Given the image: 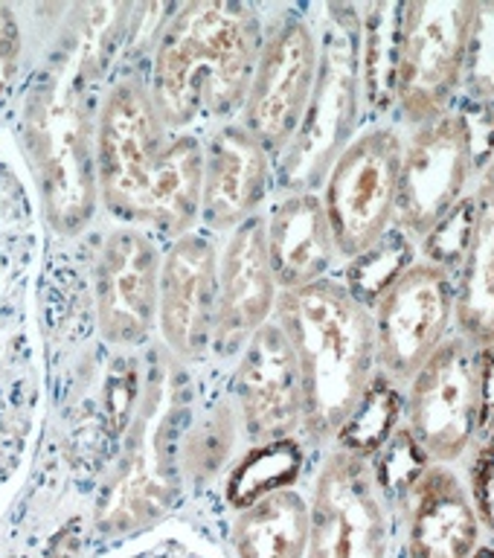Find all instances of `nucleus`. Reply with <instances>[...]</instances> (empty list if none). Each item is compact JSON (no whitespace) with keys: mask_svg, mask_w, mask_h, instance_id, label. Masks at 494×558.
Returning a JSON list of instances; mask_svg holds the SVG:
<instances>
[{"mask_svg":"<svg viewBox=\"0 0 494 558\" xmlns=\"http://www.w3.org/2000/svg\"><path fill=\"white\" fill-rule=\"evenodd\" d=\"M96 178L113 216L181 239L201 218L204 146L166 129L140 78H120L96 125Z\"/></svg>","mask_w":494,"mask_h":558,"instance_id":"obj_1","label":"nucleus"},{"mask_svg":"<svg viewBox=\"0 0 494 558\" xmlns=\"http://www.w3.org/2000/svg\"><path fill=\"white\" fill-rule=\"evenodd\" d=\"M474 186V163L460 113L448 111L410 129L401 148L396 227L422 242L431 227Z\"/></svg>","mask_w":494,"mask_h":558,"instance_id":"obj_13","label":"nucleus"},{"mask_svg":"<svg viewBox=\"0 0 494 558\" xmlns=\"http://www.w3.org/2000/svg\"><path fill=\"white\" fill-rule=\"evenodd\" d=\"M312 512L294 488H277L242 506L233 544L239 558H305Z\"/></svg>","mask_w":494,"mask_h":558,"instance_id":"obj_23","label":"nucleus"},{"mask_svg":"<svg viewBox=\"0 0 494 558\" xmlns=\"http://www.w3.org/2000/svg\"><path fill=\"white\" fill-rule=\"evenodd\" d=\"M279 286L270 268L265 218L253 216L230 230L225 256L218 259V320L213 349L239 355L248 340L277 312Z\"/></svg>","mask_w":494,"mask_h":558,"instance_id":"obj_18","label":"nucleus"},{"mask_svg":"<svg viewBox=\"0 0 494 558\" xmlns=\"http://www.w3.org/2000/svg\"><path fill=\"white\" fill-rule=\"evenodd\" d=\"M454 111L460 113L462 129H466V137H469L474 181H478L480 174L486 172V166L494 160V105L457 99Z\"/></svg>","mask_w":494,"mask_h":558,"instance_id":"obj_31","label":"nucleus"},{"mask_svg":"<svg viewBox=\"0 0 494 558\" xmlns=\"http://www.w3.org/2000/svg\"><path fill=\"white\" fill-rule=\"evenodd\" d=\"M393 512L405 558H471L483 544L486 530L454 465L431 462Z\"/></svg>","mask_w":494,"mask_h":558,"instance_id":"obj_17","label":"nucleus"},{"mask_svg":"<svg viewBox=\"0 0 494 558\" xmlns=\"http://www.w3.org/2000/svg\"><path fill=\"white\" fill-rule=\"evenodd\" d=\"M471 227H474V198L469 192L419 242V259L431 262L436 268L448 270V274L457 277V270L466 259V251H469Z\"/></svg>","mask_w":494,"mask_h":558,"instance_id":"obj_29","label":"nucleus"},{"mask_svg":"<svg viewBox=\"0 0 494 558\" xmlns=\"http://www.w3.org/2000/svg\"><path fill=\"white\" fill-rule=\"evenodd\" d=\"M471 558H494V547H486V544H480V549Z\"/></svg>","mask_w":494,"mask_h":558,"instance_id":"obj_35","label":"nucleus"},{"mask_svg":"<svg viewBox=\"0 0 494 558\" xmlns=\"http://www.w3.org/2000/svg\"><path fill=\"white\" fill-rule=\"evenodd\" d=\"M314 21L321 33L317 82L294 140L274 160V183L286 195L321 192L332 163L364 122L358 3H321L314 7Z\"/></svg>","mask_w":494,"mask_h":558,"instance_id":"obj_5","label":"nucleus"},{"mask_svg":"<svg viewBox=\"0 0 494 558\" xmlns=\"http://www.w3.org/2000/svg\"><path fill=\"white\" fill-rule=\"evenodd\" d=\"M321 68L314 7L291 9L265 33L256 73L242 108V125L277 160L294 140Z\"/></svg>","mask_w":494,"mask_h":558,"instance_id":"obj_10","label":"nucleus"},{"mask_svg":"<svg viewBox=\"0 0 494 558\" xmlns=\"http://www.w3.org/2000/svg\"><path fill=\"white\" fill-rule=\"evenodd\" d=\"M480 396H483V416H480V434H483L494 425V340L480 347Z\"/></svg>","mask_w":494,"mask_h":558,"instance_id":"obj_33","label":"nucleus"},{"mask_svg":"<svg viewBox=\"0 0 494 558\" xmlns=\"http://www.w3.org/2000/svg\"><path fill=\"white\" fill-rule=\"evenodd\" d=\"M305 558H390L396 512L364 457L329 448L309 500Z\"/></svg>","mask_w":494,"mask_h":558,"instance_id":"obj_9","label":"nucleus"},{"mask_svg":"<svg viewBox=\"0 0 494 558\" xmlns=\"http://www.w3.org/2000/svg\"><path fill=\"white\" fill-rule=\"evenodd\" d=\"M401 148L405 137L393 125H366L332 163L321 198L344 262L356 259L396 225Z\"/></svg>","mask_w":494,"mask_h":558,"instance_id":"obj_7","label":"nucleus"},{"mask_svg":"<svg viewBox=\"0 0 494 558\" xmlns=\"http://www.w3.org/2000/svg\"><path fill=\"white\" fill-rule=\"evenodd\" d=\"M236 401L253 445L291 439L303 430V378L294 347L277 320L265 323L242 349Z\"/></svg>","mask_w":494,"mask_h":558,"instance_id":"obj_15","label":"nucleus"},{"mask_svg":"<svg viewBox=\"0 0 494 558\" xmlns=\"http://www.w3.org/2000/svg\"><path fill=\"white\" fill-rule=\"evenodd\" d=\"M35 213L26 183L0 155V480L21 460L38 404L33 338Z\"/></svg>","mask_w":494,"mask_h":558,"instance_id":"obj_4","label":"nucleus"},{"mask_svg":"<svg viewBox=\"0 0 494 558\" xmlns=\"http://www.w3.org/2000/svg\"><path fill=\"white\" fill-rule=\"evenodd\" d=\"M87 78L61 73L33 87L26 102V148L41 190L44 216L59 233H79L96 204V140L82 85Z\"/></svg>","mask_w":494,"mask_h":558,"instance_id":"obj_6","label":"nucleus"},{"mask_svg":"<svg viewBox=\"0 0 494 558\" xmlns=\"http://www.w3.org/2000/svg\"><path fill=\"white\" fill-rule=\"evenodd\" d=\"M462 460H466L462 480L469 486L480 523L494 538V425L480 434V439L471 445V451Z\"/></svg>","mask_w":494,"mask_h":558,"instance_id":"obj_30","label":"nucleus"},{"mask_svg":"<svg viewBox=\"0 0 494 558\" xmlns=\"http://www.w3.org/2000/svg\"><path fill=\"white\" fill-rule=\"evenodd\" d=\"M474 227L457 270V331L478 347L494 340V160L471 186Z\"/></svg>","mask_w":494,"mask_h":558,"instance_id":"obj_21","label":"nucleus"},{"mask_svg":"<svg viewBox=\"0 0 494 558\" xmlns=\"http://www.w3.org/2000/svg\"><path fill=\"white\" fill-rule=\"evenodd\" d=\"M460 99L494 105V0L474 3Z\"/></svg>","mask_w":494,"mask_h":558,"instance_id":"obj_27","label":"nucleus"},{"mask_svg":"<svg viewBox=\"0 0 494 558\" xmlns=\"http://www.w3.org/2000/svg\"><path fill=\"white\" fill-rule=\"evenodd\" d=\"M480 347L454 331L405 387L401 425L434 462L454 465L480 436Z\"/></svg>","mask_w":494,"mask_h":558,"instance_id":"obj_11","label":"nucleus"},{"mask_svg":"<svg viewBox=\"0 0 494 558\" xmlns=\"http://www.w3.org/2000/svg\"><path fill=\"white\" fill-rule=\"evenodd\" d=\"M474 0H410L405 3L396 120L408 129L443 117L462 94Z\"/></svg>","mask_w":494,"mask_h":558,"instance_id":"obj_8","label":"nucleus"},{"mask_svg":"<svg viewBox=\"0 0 494 558\" xmlns=\"http://www.w3.org/2000/svg\"><path fill=\"white\" fill-rule=\"evenodd\" d=\"M300 462H303V453L294 439L256 445L230 480V500L236 506H248L268 492L288 488L297 480Z\"/></svg>","mask_w":494,"mask_h":558,"instance_id":"obj_26","label":"nucleus"},{"mask_svg":"<svg viewBox=\"0 0 494 558\" xmlns=\"http://www.w3.org/2000/svg\"><path fill=\"white\" fill-rule=\"evenodd\" d=\"M274 320L291 340L303 378V434L332 445L378 373L373 312L335 277L279 291Z\"/></svg>","mask_w":494,"mask_h":558,"instance_id":"obj_3","label":"nucleus"},{"mask_svg":"<svg viewBox=\"0 0 494 558\" xmlns=\"http://www.w3.org/2000/svg\"><path fill=\"white\" fill-rule=\"evenodd\" d=\"M419 259V244L405 230L393 225L375 244L347 262L340 282L356 296L358 303L373 312V305L384 296V291Z\"/></svg>","mask_w":494,"mask_h":558,"instance_id":"obj_25","label":"nucleus"},{"mask_svg":"<svg viewBox=\"0 0 494 558\" xmlns=\"http://www.w3.org/2000/svg\"><path fill=\"white\" fill-rule=\"evenodd\" d=\"M129 558H201V556H195V553H190V549H183V547H157Z\"/></svg>","mask_w":494,"mask_h":558,"instance_id":"obj_34","label":"nucleus"},{"mask_svg":"<svg viewBox=\"0 0 494 558\" xmlns=\"http://www.w3.org/2000/svg\"><path fill=\"white\" fill-rule=\"evenodd\" d=\"M274 190V157L242 122H230L209 137L201 178V218L216 230H236Z\"/></svg>","mask_w":494,"mask_h":558,"instance_id":"obj_19","label":"nucleus"},{"mask_svg":"<svg viewBox=\"0 0 494 558\" xmlns=\"http://www.w3.org/2000/svg\"><path fill=\"white\" fill-rule=\"evenodd\" d=\"M265 26L239 0H192L166 17L155 41L148 96L166 129L225 120L242 111Z\"/></svg>","mask_w":494,"mask_h":558,"instance_id":"obj_2","label":"nucleus"},{"mask_svg":"<svg viewBox=\"0 0 494 558\" xmlns=\"http://www.w3.org/2000/svg\"><path fill=\"white\" fill-rule=\"evenodd\" d=\"M21 61V26L12 9L0 7V96L7 94Z\"/></svg>","mask_w":494,"mask_h":558,"instance_id":"obj_32","label":"nucleus"},{"mask_svg":"<svg viewBox=\"0 0 494 558\" xmlns=\"http://www.w3.org/2000/svg\"><path fill=\"white\" fill-rule=\"evenodd\" d=\"M218 320V253L198 233L181 235L160 265L157 326L181 361H201L213 349Z\"/></svg>","mask_w":494,"mask_h":558,"instance_id":"obj_14","label":"nucleus"},{"mask_svg":"<svg viewBox=\"0 0 494 558\" xmlns=\"http://www.w3.org/2000/svg\"><path fill=\"white\" fill-rule=\"evenodd\" d=\"M160 253L140 230H113L96 259V320L108 343L137 347L152 335L160 291Z\"/></svg>","mask_w":494,"mask_h":558,"instance_id":"obj_16","label":"nucleus"},{"mask_svg":"<svg viewBox=\"0 0 494 558\" xmlns=\"http://www.w3.org/2000/svg\"><path fill=\"white\" fill-rule=\"evenodd\" d=\"M401 416H405V387L390 381L384 373H375L356 410L349 413V418L335 436L332 448L373 460L387 445V439L396 434Z\"/></svg>","mask_w":494,"mask_h":558,"instance_id":"obj_24","label":"nucleus"},{"mask_svg":"<svg viewBox=\"0 0 494 558\" xmlns=\"http://www.w3.org/2000/svg\"><path fill=\"white\" fill-rule=\"evenodd\" d=\"M378 373L399 387L457 331V279L417 259L373 305Z\"/></svg>","mask_w":494,"mask_h":558,"instance_id":"obj_12","label":"nucleus"},{"mask_svg":"<svg viewBox=\"0 0 494 558\" xmlns=\"http://www.w3.org/2000/svg\"><path fill=\"white\" fill-rule=\"evenodd\" d=\"M431 462L434 460L417 442V436L410 434L405 425H399L382 451L370 460V465H373L375 483L384 492V497L390 500V506H396Z\"/></svg>","mask_w":494,"mask_h":558,"instance_id":"obj_28","label":"nucleus"},{"mask_svg":"<svg viewBox=\"0 0 494 558\" xmlns=\"http://www.w3.org/2000/svg\"><path fill=\"white\" fill-rule=\"evenodd\" d=\"M405 3L408 0L358 3V12H361V94H364V120L370 125H382V120H390L396 113Z\"/></svg>","mask_w":494,"mask_h":558,"instance_id":"obj_22","label":"nucleus"},{"mask_svg":"<svg viewBox=\"0 0 494 558\" xmlns=\"http://www.w3.org/2000/svg\"><path fill=\"white\" fill-rule=\"evenodd\" d=\"M265 242L279 291H294L332 277L340 259L321 192H291L270 207Z\"/></svg>","mask_w":494,"mask_h":558,"instance_id":"obj_20","label":"nucleus"}]
</instances>
